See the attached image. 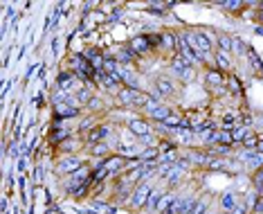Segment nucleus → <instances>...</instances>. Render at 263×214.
Here are the masks:
<instances>
[{"mask_svg": "<svg viewBox=\"0 0 263 214\" xmlns=\"http://www.w3.org/2000/svg\"><path fill=\"white\" fill-rule=\"evenodd\" d=\"M90 192H93V178L88 180V183H83V185H79V187H76V190L72 192L70 196L75 198V201H81V198L86 196V194H90Z\"/></svg>", "mask_w": 263, "mask_h": 214, "instance_id": "nucleus-36", "label": "nucleus"}, {"mask_svg": "<svg viewBox=\"0 0 263 214\" xmlns=\"http://www.w3.org/2000/svg\"><path fill=\"white\" fill-rule=\"evenodd\" d=\"M169 70L171 77L178 79V84H191L193 77H196V65L191 61H187L185 57H180V54H173L169 59Z\"/></svg>", "mask_w": 263, "mask_h": 214, "instance_id": "nucleus-1", "label": "nucleus"}, {"mask_svg": "<svg viewBox=\"0 0 263 214\" xmlns=\"http://www.w3.org/2000/svg\"><path fill=\"white\" fill-rule=\"evenodd\" d=\"M126 128H129V133H133L135 138H142V135L153 131V127L149 124L146 117H131V120L126 122Z\"/></svg>", "mask_w": 263, "mask_h": 214, "instance_id": "nucleus-13", "label": "nucleus"}, {"mask_svg": "<svg viewBox=\"0 0 263 214\" xmlns=\"http://www.w3.org/2000/svg\"><path fill=\"white\" fill-rule=\"evenodd\" d=\"M52 54H54V57H58V39H56V36L52 39Z\"/></svg>", "mask_w": 263, "mask_h": 214, "instance_id": "nucleus-51", "label": "nucleus"}, {"mask_svg": "<svg viewBox=\"0 0 263 214\" xmlns=\"http://www.w3.org/2000/svg\"><path fill=\"white\" fill-rule=\"evenodd\" d=\"M90 178H93V167H88V165H83L81 169H76L75 174L65 176V178H63V190L68 192V196H70V194L76 190V187L83 185V183H88Z\"/></svg>", "mask_w": 263, "mask_h": 214, "instance_id": "nucleus-5", "label": "nucleus"}, {"mask_svg": "<svg viewBox=\"0 0 263 214\" xmlns=\"http://www.w3.org/2000/svg\"><path fill=\"white\" fill-rule=\"evenodd\" d=\"M185 174H187V169H182L180 165H173V167L169 169V174H167V190H175V187L182 183Z\"/></svg>", "mask_w": 263, "mask_h": 214, "instance_id": "nucleus-18", "label": "nucleus"}, {"mask_svg": "<svg viewBox=\"0 0 263 214\" xmlns=\"http://www.w3.org/2000/svg\"><path fill=\"white\" fill-rule=\"evenodd\" d=\"M93 90H94V88H90V86H81V88H76V102H79L81 106H88V104H90V99L94 97Z\"/></svg>", "mask_w": 263, "mask_h": 214, "instance_id": "nucleus-34", "label": "nucleus"}, {"mask_svg": "<svg viewBox=\"0 0 263 214\" xmlns=\"http://www.w3.org/2000/svg\"><path fill=\"white\" fill-rule=\"evenodd\" d=\"M254 34H257V36H263V25H254Z\"/></svg>", "mask_w": 263, "mask_h": 214, "instance_id": "nucleus-52", "label": "nucleus"}, {"mask_svg": "<svg viewBox=\"0 0 263 214\" xmlns=\"http://www.w3.org/2000/svg\"><path fill=\"white\" fill-rule=\"evenodd\" d=\"M247 50H250V45H247L245 41L241 39V36H234L232 39V57H247Z\"/></svg>", "mask_w": 263, "mask_h": 214, "instance_id": "nucleus-30", "label": "nucleus"}, {"mask_svg": "<svg viewBox=\"0 0 263 214\" xmlns=\"http://www.w3.org/2000/svg\"><path fill=\"white\" fill-rule=\"evenodd\" d=\"M207 214H218V212H216V210H211V208H209V210H207Z\"/></svg>", "mask_w": 263, "mask_h": 214, "instance_id": "nucleus-54", "label": "nucleus"}, {"mask_svg": "<svg viewBox=\"0 0 263 214\" xmlns=\"http://www.w3.org/2000/svg\"><path fill=\"white\" fill-rule=\"evenodd\" d=\"M261 135H263V131H261Z\"/></svg>", "mask_w": 263, "mask_h": 214, "instance_id": "nucleus-56", "label": "nucleus"}, {"mask_svg": "<svg viewBox=\"0 0 263 214\" xmlns=\"http://www.w3.org/2000/svg\"><path fill=\"white\" fill-rule=\"evenodd\" d=\"M227 93L232 95V97H241V95H243V86H241V79L236 75H232L227 79Z\"/></svg>", "mask_w": 263, "mask_h": 214, "instance_id": "nucleus-35", "label": "nucleus"}, {"mask_svg": "<svg viewBox=\"0 0 263 214\" xmlns=\"http://www.w3.org/2000/svg\"><path fill=\"white\" fill-rule=\"evenodd\" d=\"M137 93H140V90H133V88H119V90H117V95H115L117 104L126 106V108H133L135 99H137Z\"/></svg>", "mask_w": 263, "mask_h": 214, "instance_id": "nucleus-15", "label": "nucleus"}, {"mask_svg": "<svg viewBox=\"0 0 263 214\" xmlns=\"http://www.w3.org/2000/svg\"><path fill=\"white\" fill-rule=\"evenodd\" d=\"M175 198H178V192L175 190H169L167 194H164L162 203H160V208H158V214H167L171 210V205L175 203Z\"/></svg>", "mask_w": 263, "mask_h": 214, "instance_id": "nucleus-31", "label": "nucleus"}, {"mask_svg": "<svg viewBox=\"0 0 263 214\" xmlns=\"http://www.w3.org/2000/svg\"><path fill=\"white\" fill-rule=\"evenodd\" d=\"M259 196H261V198H263V187H261V190H259Z\"/></svg>", "mask_w": 263, "mask_h": 214, "instance_id": "nucleus-55", "label": "nucleus"}, {"mask_svg": "<svg viewBox=\"0 0 263 214\" xmlns=\"http://www.w3.org/2000/svg\"><path fill=\"white\" fill-rule=\"evenodd\" d=\"M167 192H169V190H164V187H153L151 198H149V203H146L144 212L158 214V208H160V203H162V198H164V194H167Z\"/></svg>", "mask_w": 263, "mask_h": 214, "instance_id": "nucleus-16", "label": "nucleus"}, {"mask_svg": "<svg viewBox=\"0 0 263 214\" xmlns=\"http://www.w3.org/2000/svg\"><path fill=\"white\" fill-rule=\"evenodd\" d=\"M129 47L133 50V54L137 59H142V57H146L149 52H153V45H151V41H149V34L133 36V39L129 41Z\"/></svg>", "mask_w": 263, "mask_h": 214, "instance_id": "nucleus-10", "label": "nucleus"}, {"mask_svg": "<svg viewBox=\"0 0 263 214\" xmlns=\"http://www.w3.org/2000/svg\"><path fill=\"white\" fill-rule=\"evenodd\" d=\"M36 70H41V64H32V65H29V68H27V75H25V79H32V77H34L36 75Z\"/></svg>", "mask_w": 263, "mask_h": 214, "instance_id": "nucleus-46", "label": "nucleus"}, {"mask_svg": "<svg viewBox=\"0 0 263 214\" xmlns=\"http://www.w3.org/2000/svg\"><path fill=\"white\" fill-rule=\"evenodd\" d=\"M151 95L155 99H167V97H173L175 95V79L171 75H160L153 79V90Z\"/></svg>", "mask_w": 263, "mask_h": 214, "instance_id": "nucleus-3", "label": "nucleus"}, {"mask_svg": "<svg viewBox=\"0 0 263 214\" xmlns=\"http://www.w3.org/2000/svg\"><path fill=\"white\" fill-rule=\"evenodd\" d=\"M209 203H211V196H209V194H203V196H198V201L193 203V208L189 210L187 214H207Z\"/></svg>", "mask_w": 263, "mask_h": 214, "instance_id": "nucleus-29", "label": "nucleus"}, {"mask_svg": "<svg viewBox=\"0 0 263 214\" xmlns=\"http://www.w3.org/2000/svg\"><path fill=\"white\" fill-rule=\"evenodd\" d=\"M45 214H61V210H58L54 203H50V205L45 208Z\"/></svg>", "mask_w": 263, "mask_h": 214, "instance_id": "nucleus-48", "label": "nucleus"}, {"mask_svg": "<svg viewBox=\"0 0 263 214\" xmlns=\"http://www.w3.org/2000/svg\"><path fill=\"white\" fill-rule=\"evenodd\" d=\"M250 183H252V187H254V190H261L263 187V167L261 169H257V171H254V174L250 176Z\"/></svg>", "mask_w": 263, "mask_h": 214, "instance_id": "nucleus-42", "label": "nucleus"}, {"mask_svg": "<svg viewBox=\"0 0 263 214\" xmlns=\"http://www.w3.org/2000/svg\"><path fill=\"white\" fill-rule=\"evenodd\" d=\"M221 145L223 147H234V138L229 131H221Z\"/></svg>", "mask_w": 263, "mask_h": 214, "instance_id": "nucleus-43", "label": "nucleus"}, {"mask_svg": "<svg viewBox=\"0 0 263 214\" xmlns=\"http://www.w3.org/2000/svg\"><path fill=\"white\" fill-rule=\"evenodd\" d=\"M257 151H261V153H263V135L261 133H259V147H257Z\"/></svg>", "mask_w": 263, "mask_h": 214, "instance_id": "nucleus-53", "label": "nucleus"}, {"mask_svg": "<svg viewBox=\"0 0 263 214\" xmlns=\"http://www.w3.org/2000/svg\"><path fill=\"white\" fill-rule=\"evenodd\" d=\"M151 192H153V180L151 183H140V185L133 190V194H131L129 208L135 210V212H142V210L146 208L149 198H151Z\"/></svg>", "mask_w": 263, "mask_h": 214, "instance_id": "nucleus-4", "label": "nucleus"}, {"mask_svg": "<svg viewBox=\"0 0 263 214\" xmlns=\"http://www.w3.org/2000/svg\"><path fill=\"white\" fill-rule=\"evenodd\" d=\"M75 81H76V75L72 72V70H61V72L56 75L54 86H56V90H65V93H72V90H76V88H75Z\"/></svg>", "mask_w": 263, "mask_h": 214, "instance_id": "nucleus-14", "label": "nucleus"}, {"mask_svg": "<svg viewBox=\"0 0 263 214\" xmlns=\"http://www.w3.org/2000/svg\"><path fill=\"white\" fill-rule=\"evenodd\" d=\"M205 88L209 90L211 95H225L227 93V79H225V72L216 68V65H211V68L205 70Z\"/></svg>", "mask_w": 263, "mask_h": 214, "instance_id": "nucleus-2", "label": "nucleus"}, {"mask_svg": "<svg viewBox=\"0 0 263 214\" xmlns=\"http://www.w3.org/2000/svg\"><path fill=\"white\" fill-rule=\"evenodd\" d=\"M115 59H117V61H119L122 65H129V68H131L133 64H137V57L133 54V50H131L129 45H126V47H119V50L115 52Z\"/></svg>", "mask_w": 263, "mask_h": 214, "instance_id": "nucleus-24", "label": "nucleus"}, {"mask_svg": "<svg viewBox=\"0 0 263 214\" xmlns=\"http://www.w3.org/2000/svg\"><path fill=\"white\" fill-rule=\"evenodd\" d=\"M218 203H221V210L223 212H232L236 205H239V198H236V192H225V194H221V198H218Z\"/></svg>", "mask_w": 263, "mask_h": 214, "instance_id": "nucleus-23", "label": "nucleus"}, {"mask_svg": "<svg viewBox=\"0 0 263 214\" xmlns=\"http://www.w3.org/2000/svg\"><path fill=\"white\" fill-rule=\"evenodd\" d=\"M216 7H223V9H227V12H241V9H245L247 2H239V0H227V2H214Z\"/></svg>", "mask_w": 263, "mask_h": 214, "instance_id": "nucleus-37", "label": "nucleus"}, {"mask_svg": "<svg viewBox=\"0 0 263 214\" xmlns=\"http://www.w3.org/2000/svg\"><path fill=\"white\" fill-rule=\"evenodd\" d=\"M171 138H173L178 145H185V147L193 145V133L191 131H187V128H175L173 133H171Z\"/></svg>", "mask_w": 263, "mask_h": 214, "instance_id": "nucleus-27", "label": "nucleus"}, {"mask_svg": "<svg viewBox=\"0 0 263 214\" xmlns=\"http://www.w3.org/2000/svg\"><path fill=\"white\" fill-rule=\"evenodd\" d=\"M247 64H250V70H254L257 75H261L263 72V59L259 57V52H254V47L250 45V50H247Z\"/></svg>", "mask_w": 263, "mask_h": 214, "instance_id": "nucleus-28", "label": "nucleus"}, {"mask_svg": "<svg viewBox=\"0 0 263 214\" xmlns=\"http://www.w3.org/2000/svg\"><path fill=\"white\" fill-rule=\"evenodd\" d=\"M72 138V128H61V131H50V135H47V145L50 147H61L65 142V140Z\"/></svg>", "mask_w": 263, "mask_h": 214, "instance_id": "nucleus-19", "label": "nucleus"}, {"mask_svg": "<svg viewBox=\"0 0 263 214\" xmlns=\"http://www.w3.org/2000/svg\"><path fill=\"white\" fill-rule=\"evenodd\" d=\"M191 32H193V39H196V45H198V50L203 54H207V57H211V50H214V41H211V36L205 32V29H200V27H191Z\"/></svg>", "mask_w": 263, "mask_h": 214, "instance_id": "nucleus-11", "label": "nucleus"}, {"mask_svg": "<svg viewBox=\"0 0 263 214\" xmlns=\"http://www.w3.org/2000/svg\"><path fill=\"white\" fill-rule=\"evenodd\" d=\"M239 127H241V120L236 115H225V117H223V122L218 124V128H221V131H229V133H232V131H236Z\"/></svg>", "mask_w": 263, "mask_h": 214, "instance_id": "nucleus-33", "label": "nucleus"}, {"mask_svg": "<svg viewBox=\"0 0 263 214\" xmlns=\"http://www.w3.org/2000/svg\"><path fill=\"white\" fill-rule=\"evenodd\" d=\"M18 153H20V142L9 140V158H18Z\"/></svg>", "mask_w": 263, "mask_h": 214, "instance_id": "nucleus-44", "label": "nucleus"}, {"mask_svg": "<svg viewBox=\"0 0 263 214\" xmlns=\"http://www.w3.org/2000/svg\"><path fill=\"white\" fill-rule=\"evenodd\" d=\"M252 214H263V198L254 205V208H252Z\"/></svg>", "mask_w": 263, "mask_h": 214, "instance_id": "nucleus-49", "label": "nucleus"}, {"mask_svg": "<svg viewBox=\"0 0 263 214\" xmlns=\"http://www.w3.org/2000/svg\"><path fill=\"white\" fill-rule=\"evenodd\" d=\"M83 165H86V162H83L81 156H63L56 165V174L70 176V174H75L76 169H81Z\"/></svg>", "mask_w": 263, "mask_h": 214, "instance_id": "nucleus-8", "label": "nucleus"}, {"mask_svg": "<svg viewBox=\"0 0 263 214\" xmlns=\"http://www.w3.org/2000/svg\"><path fill=\"white\" fill-rule=\"evenodd\" d=\"M88 153H90L93 158H99V160H104V158L113 156V153H111V145H108V142H99V145L88 147Z\"/></svg>", "mask_w": 263, "mask_h": 214, "instance_id": "nucleus-26", "label": "nucleus"}, {"mask_svg": "<svg viewBox=\"0 0 263 214\" xmlns=\"http://www.w3.org/2000/svg\"><path fill=\"white\" fill-rule=\"evenodd\" d=\"M257 147H259V133H250L241 142V149L243 151H257Z\"/></svg>", "mask_w": 263, "mask_h": 214, "instance_id": "nucleus-39", "label": "nucleus"}, {"mask_svg": "<svg viewBox=\"0 0 263 214\" xmlns=\"http://www.w3.org/2000/svg\"><path fill=\"white\" fill-rule=\"evenodd\" d=\"M198 201V196L193 194V192H187V194H178L175 203L171 205V210L167 214H187L189 210L193 208V203Z\"/></svg>", "mask_w": 263, "mask_h": 214, "instance_id": "nucleus-9", "label": "nucleus"}, {"mask_svg": "<svg viewBox=\"0 0 263 214\" xmlns=\"http://www.w3.org/2000/svg\"><path fill=\"white\" fill-rule=\"evenodd\" d=\"M41 176H43V169L36 165V167H34V183H41V180H43Z\"/></svg>", "mask_w": 263, "mask_h": 214, "instance_id": "nucleus-47", "label": "nucleus"}, {"mask_svg": "<svg viewBox=\"0 0 263 214\" xmlns=\"http://www.w3.org/2000/svg\"><path fill=\"white\" fill-rule=\"evenodd\" d=\"M119 18H122V12H119V9H117V12H113L111 16H108V21H111V23H117V21H119Z\"/></svg>", "mask_w": 263, "mask_h": 214, "instance_id": "nucleus-50", "label": "nucleus"}, {"mask_svg": "<svg viewBox=\"0 0 263 214\" xmlns=\"http://www.w3.org/2000/svg\"><path fill=\"white\" fill-rule=\"evenodd\" d=\"M158 149H160V153H171V151H178V142L173 138H162Z\"/></svg>", "mask_w": 263, "mask_h": 214, "instance_id": "nucleus-38", "label": "nucleus"}, {"mask_svg": "<svg viewBox=\"0 0 263 214\" xmlns=\"http://www.w3.org/2000/svg\"><path fill=\"white\" fill-rule=\"evenodd\" d=\"M97 81H99V84L106 88V90H111V93H115V95H117V90H119V88H124L122 81L117 79L115 75H108V72H99Z\"/></svg>", "mask_w": 263, "mask_h": 214, "instance_id": "nucleus-20", "label": "nucleus"}, {"mask_svg": "<svg viewBox=\"0 0 263 214\" xmlns=\"http://www.w3.org/2000/svg\"><path fill=\"white\" fill-rule=\"evenodd\" d=\"M81 106H72V104H56L54 106V117H61V120H70V117L81 115Z\"/></svg>", "mask_w": 263, "mask_h": 214, "instance_id": "nucleus-17", "label": "nucleus"}, {"mask_svg": "<svg viewBox=\"0 0 263 214\" xmlns=\"http://www.w3.org/2000/svg\"><path fill=\"white\" fill-rule=\"evenodd\" d=\"M162 127H167V128H171V131H175V128H180V124H182V115H178V113H171L169 117L164 122H160Z\"/></svg>", "mask_w": 263, "mask_h": 214, "instance_id": "nucleus-40", "label": "nucleus"}, {"mask_svg": "<svg viewBox=\"0 0 263 214\" xmlns=\"http://www.w3.org/2000/svg\"><path fill=\"white\" fill-rule=\"evenodd\" d=\"M86 147V142H79V140H65L63 145L58 147V151L61 153H65V156H79V151Z\"/></svg>", "mask_w": 263, "mask_h": 214, "instance_id": "nucleus-22", "label": "nucleus"}, {"mask_svg": "<svg viewBox=\"0 0 263 214\" xmlns=\"http://www.w3.org/2000/svg\"><path fill=\"white\" fill-rule=\"evenodd\" d=\"M232 39H234V34H227V32H216V50H223V52L232 54Z\"/></svg>", "mask_w": 263, "mask_h": 214, "instance_id": "nucleus-25", "label": "nucleus"}, {"mask_svg": "<svg viewBox=\"0 0 263 214\" xmlns=\"http://www.w3.org/2000/svg\"><path fill=\"white\" fill-rule=\"evenodd\" d=\"M173 110L169 108L167 104H162V102H155V104H151L149 108L142 113V117H146L149 122H155V124H160V122H164L167 117L171 115Z\"/></svg>", "mask_w": 263, "mask_h": 214, "instance_id": "nucleus-7", "label": "nucleus"}, {"mask_svg": "<svg viewBox=\"0 0 263 214\" xmlns=\"http://www.w3.org/2000/svg\"><path fill=\"white\" fill-rule=\"evenodd\" d=\"M99 108H104V102H101L99 97H93L90 99V104H88V110H93L94 113V110H99Z\"/></svg>", "mask_w": 263, "mask_h": 214, "instance_id": "nucleus-45", "label": "nucleus"}, {"mask_svg": "<svg viewBox=\"0 0 263 214\" xmlns=\"http://www.w3.org/2000/svg\"><path fill=\"white\" fill-rule=\"evenodd\" d=\"M94 127H97V117L90 115V117H86V120H83L81 124H79V128H76V131H79L81 135H86V133H90V131H93Z\"/></svg>", "mask_w": 263, "mask_h": 214, "instance_id": "nucleus-41", "label": "nucleus"}, {"mask_svg": "<svg viewBox=\"0 0 263 214\" xmlns=\"http://www.w3.org/2000/svg\"><path fill=\"white\" fill-rule=\"evenodd\" d=\"M160 52H167V54H178V39H175V32L171 29H162L160 32Z\"/></svg>", "mask_w": 263, "mask_h": 214, "instance_id": "nucleus-12", "label": "nucleus"}, {"mask_svg": "<svg viewBox=\"0 0 263 214\" xmlns=\"http://www.w3.org/2000/svg\"><path fill=\"white\" fill-rule=\"evenodd\" d=\"M250 133H254V127H247V124H241L236 131H232V138H234V147L236 145H241L243 140L247 138Z\"/></svg>", "mask_w": 263, "mask_h": 214, "instance_id": "nucleus-32", "label": "nucleus"}, {"mask_svg": "<svg viewBox=\"0 0 263 214\" xmlns=\"http://www.w3.org/2000/svg\"><path fill=\"white\" fill-rule=\"evenodd\" d=\"M111 133H113V127H111V124H97V127H94L90 133L83 135L86 149H88V147H93V145H99V142H106Z\"/></svg>", "mask_w": 263, "mask_h": 214, "instance_id": "nucleus-6", "label": "nucleus"}, {"mask_svg": "<svg viewBox=\"0 0 263 214\" xmlns=\"http://www.w3.org/2000/svg\"><path fill=\"white\" fill-rule=\"evenodd\" d=\"M214 65H216L221 72H229V70H232V54L223 52V50H216V52H214Z\"/></svg>", "mask_w": 263, "mask_h": 214, "instance_id": "nucleus-21", "label": "nucleus"}]
</instances>
